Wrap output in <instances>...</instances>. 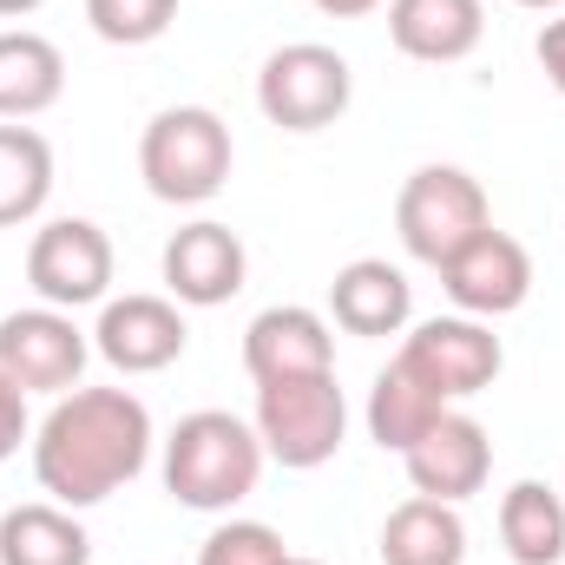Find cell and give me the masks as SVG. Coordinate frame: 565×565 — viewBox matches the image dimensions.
<instances>
[{"instance_id":"5b68a950","label":"cell","mask_w":565,"mask_h":565,"mask_svg":"<svg viewBox=\"0 0 565 565\" xmlns=\"http://www.w3.org/2000/svg\"><path fill=\"white\" fill-rule=\"evenodd\" d=\"M257 440L264 454L309 473L322 460H335L342 434H349V402L335 388V369L329 375H289V382H264L257 388Z\"/></svg>"},{"instance_id":"9c48e42d","label":"cell","mask_w":565,"mask_h":565,"mask_svg":"<svg viewBox=\"0 0 565 565\" xmlns=\"http://www.w3.org/2000/svg\"><path fill=\"white\" fill-rule=\"evenodd\" d=\"M0 369L26 388V395H73L86 375V335L73 322V309H13L0 316Z\"/></svg>"},{"instance_id":"7a4b0ae2","label":"cell","mask_w":565,"mask_h":565,"mask_svg":"<svg viewBox=\"0 0 565 565\" xmlns=\"http://www.w3.org/2000/svg\"><path fill=\"white\" fill-rule=\"evenodd\" d=\"M264 460L270 454L250 422H237L224 408H198L164 440V493L191 513H231L237 500L257 493Z\"/></svg>"},{"instance_id":"4316f807","label":"cell","mask_w":565,"mask_h":565,"mask_svg":"<svg viewBox=\"0 0 565 565\" xmlns=\"http://www.w3.org/2000/svg\"><path fill=\"white\" fill-rule=\"evenodd\" d=\"M316 7H322L329 20H362V13H375L382 0H316Z\"/></svg>"},{"instance_id":"d4e9b609","label":"cell","mask_w":565,"mask_h":565,"mask_svg":"<svg viewBox=\"0 0 565 565\" xmlns=\"http://www.w3.org/2000/svg\"><path fill=\"white\" fill-rule=\"evenodd\" d=\"M26 440V388L0 369V460H13Z\"/></svg>"},{"instance_id":"cb8c5ba5","label":"cell","mask_w":565,"mask_h":565,"mask_svg":"<svg viewBox=\"0 0 565 565\" xmlns=\"http://www.w3.org/2000/svg\"><path fill=\"white\" fill-rule=\"evenodd\" d=\"M282 559H289V546L264 520H231L198 546V565H282Z\"/></svg>"},{"instance_id":"4fadbf2b","label":"cell","mask_w":565,"mask_h":565,"mask_svg":"<svg viewBox=\"0 0 565 565\" xmlns=\"http://www.w3.org/2000/svg\"><path fill=\"white\" fill-rule=\"evenodd\" d=\"M244 277H250V257H244V237L231 224L198 217V224L171 231V244H164V289L178 302L217 309V302H231L244 289Z\"/></svg>"},{"instance_id":"9a60e30c","label":"cell","mask_w":565,"mask_h":565,"mask_svg":"<svg viewBox=\"0 0 565 565\" xmlns=\"http://www.w3.org/2000/svg\"><path fill=\"white\" fill-rule=\"evenodd\" d=\"M329 316L349 335H402L408 316H415V282L388 257H355L329 282Z\"/></svg>"},{"instance_id":"f1b7e54d","label":"cell","mask_w":565,"mask_h":565,"mask_svg":"<svg viewBox=\"0 0 565 565\" xmlns=\"http://www.w3.org/2000/svg\"><path fill=\"white\" fill-rule=\"evenodd\" d=\"M513 7H533V13H553V7H565V0H513Z\"/></svg>"},{"instance_id":"44dd1931","label":"cell","mask_w":565,"mask_h":565,"mask_svg":"<svg viewBox=\"0 0 565 565\" xmlns=\"http://www.w3.org/2000/svg\"><path fill=\"white\" fill-rule=\"evenodd\" d=\"M53 198V145L40 139L33 126L7 119L0 126V231L33 224Z\"/></svg>"},{"instance_id":"83f0119b","label":"cell","mask_w":565,"mask_h":565,"mask_svg":"<svg viewBox=\"0 0 565 565\" xmlns=\"http://www.w3.org/2000/svg\"><path fill=\"white\" fill-rule=\"evenodd\" d=\"M33 7H46V0H0V20H20V13H33Z\"/></svg>"},{"instance_id":"3957f363","label":"cell","mask_w":565,"mask_h":565,"mask_svg":"<svg viewBox=\"0 0 565 565\" xmlns=\"http://www.w3.org/2000/svg\"><path fill=\"white\" fill-rule=\"evenodd\" d=\"M231 126L211 106H164L139 139V178L158 204H211L231 178Z\"/></svg>"},{"instance_id":"30bf717a","label":"cell","mask_w":565,"mask_h":565,"mask_svg":"<svg viewBox=\"0 0 565 565\" xmlns=\"http://www.w3.org/2000/svg\"><path fill=\"white\" fill-rule=\"evenodd\" d=\"M440 282H447V296H454V309L460 316H513L526 296H533V257H526V244L520 237H507V231H480V237H467L447 264H440Z\"/></svg>"},{"instance_id":"ffe728a7","label":"cell","mask_w":565,"mask_h":565,"mask_svg":"<svg viewBox=\"0 0 565 565\" xmlns=\"http://www.w3.org/2000/svg\"><path fill=\"white\" fill-rule=\"evenodd\" d=\"M500 546L513 565H559L565 559V500L546 480H513L500 500Z\"/></svg>"},{"instance_id":"52a82bcc","label":"cell","mask_w":565,"mask_h":565,"mask_svg":"<svg viewBox=\"0 0 565 565\" xmlns=\"http://www.w3.org/2000/svg\"><path fill=\"white\" fill-rule=\"evenodd\" d=\"M349 99H355V73L322 40L277 46L264 60V73H257V106L282 132H322V126H335L349 113Z\"/></svg>"},{"instance_id":"8992f818","label":"cell","mask_w":565,"mask_h":565,"mask_svg":"<svg viewBox=\"0 0 565 565\" xmlns=\"http://www.w3.org/2000/svg\"><path fill=\"white\" fill-rule=\"evenodd\" d=\"M388 362H395L402 375H415L440 408H454V402L487 395V388L500 382L507 349H500V335H493L480 316H434V322H422Z\"/></svg>"},{"instance_id":"8fae6325","label":"cell","mask_w":565,"mask_h":565,"mask_svg":"<svg viewBox=\"0 0 565 565\" xmlns=\"http://www.w3.org/2000/svg\"><path fill=\"white\" fill-rule=\"evenodd\" d=\"M191 329L178 316L171 296H119L99 309V329H93V349L119 369V375H158L184 355Z\"/></svg>"},{"instance_id":"484cf974","label":"cell","mask_w":565,"mask_h":565,"mask_svg":"<svg viewBox=\"0 0 565 565\" xmlns=\"http://www.w3.org/2000/svg\"><path fill=\"white\" fill-rule=\"evenodd\" d=\"M540 66H546V79H553V93H565V20H546L540 26Z\"/></svg>"},{"instance_id":"7c38bea8","label":"cell","mask_w":565,"mask_h":565,"mask_svg":"<svg viewBox=\"0 0 565 565\" xmlns=\"http://www.w3.org/2000/svg\"><path fill=\"white\" fill-rule=\"evenodd\" d=\"M402 467H408L415 493L460 507L467 493L487 487V473H493V440H487V427L473 422V415H454V408H447L440 422L422 427V440L402 454Z\"/></svg>"},{"instance_id":"7402d4cb","label":"cell","mask_w":565,"mask_h":565,"mask_svg":"<svg viewBox=\"0 0 565 565\" xmlns=\"http://www.w3.org/2000/svg\"><path fill=\"white\" fill-rule=\"evenodd\" d=\"M440 415H447V408L427 395L415 375H402L395 362H388V369L375 375V388H369V434H375L388 454H408V447L422 440V427L440 422Z\"/></svg>"},{"instance_id":"6da1fadb","label":"cell","mask_w":565,"mask_h":565,"mask_svg":"<svg viewBox=\"0 0 565 565\" xmlns=\"http://www.w3.org/2000/svg\"><path fill=\"white\" fill-rule=\"evenodd\" d=\"M151 460V415L126 388H73L33 434V480L60 507H99Z\"/></svg>"},{"instance_id":"277c9868","label":"cell","mask_w":565,"mask_h":565,"mask_svg":"<svg viewBox=\"0 0 565 565\" xmlns=\"http://www.w3.org/2000/svg\"><path fill=\"white\" fill-rule=\"evenodd\" d=\"M493 224V211H487V191H480V178L473 171H460V164H422V171H408V184H402V198H395V231H402V250L427 264V270H440L467 237H480Z\"/></svg>"},{"instance_id":"f546056e","label":"cell","mask_w":565,"mask_h":565,"mask_svg":"<svg viewBox=\"0 0 565 565\" xmlns=\"http://www.w3.org/2000/svg\"><path fill=\"white\" fill-rule=\"evenodd\" d=\"M282 565H322V559H296V553H289V559H282Z\"/></svg>"},{"instance_id":"5bb4252c","label":"cell","mask_w":565,"mask_h":565,"mask_svg":"<svg viewBox=\"0 0 565 565\" xmlns=\"http://www.w3.org/2000/svg\"><path fill=\"white\" fill-rule=\"evenodd\" d=\"M244 369L250 382H289V375H329L335 369V335L316 309L302 302H277L244 329Z\"/></svg>"},{"instance_id":"ac0fdd59","label":"cell","mask_w":565,"mask_h":565,"mask_svg":"<svg viewBox=\"0 0 565 565\" xmlns=\"http://www.w3.org/2000/svg\"><path fill=\"white\" fill-rule=\"evenodd\" d=\"M467 559V520L447 500H402L382 520V565H460Z\"/></svg>"},{"instance_id":"ba28073f","label":"cell","mask_w":565,"mask_h":565,"mask_svg":"<svg viewBox=\"0 0 565 565\" xmlns=\"http://www.w3.org/2000/svg\"><path fill=\"white\" fill-rule=\"evenodd\" d=\"M26 282L53 309H86L106 302L113 289V237L93 217H53L26 244Z\"/></svg>"},{"instance_id":"2e32d148","label":"cell","mask_w":565,"mask_h":565,"mask_svg":"<svg viewBox=\"0 0 565 565\" xmlns=\"http://www.w3.org/2000/svg\"><path fill=\"white\" fill-rule=\"evenodd\" d=\"M487 7L480 0H388V40L422 60V66H454L480 46Z\"/></svg>"},{"instance_id":"603a6c76","label":"cell","mask_w":565,"mask_h":565,"mask_svg":"<svg viewBox=\"0 0 565 565\" xmlns=\"http://www.w3.org/2000/svg\"><path fill=\"white\" fill-rule=\"evenodd\" d=\"M86 20L106 46H151L178 20V0H86Z\"/></svg>"},{"instance_id":"e0dca14e","label":"cell","mask_w":565,"mask_h":565,"mask_svg":"<svg viewBox=\"0 0 565 565\" xmlns=\"http://www.w3.org/2000/svg\"><path fill=\"white\" fill-rule=\"evenodd\" d=\"M66 93V60L46 33H26V26H7L0 33V119H40L53 113Z\"/></svg>"},{"instance_id":"d6986e66","label":"cell","mask_w":565,"mask_h":565,"mask_svg":"<svg viewBox=\"0 0 565 565\" xmlns=\"http://www.w3.org/2000/svg\"><path fill=\"white\" fill-rule=\"evenodd\" d=\"M0 565H93V540L60 500H26L0 520Z\"/></svg>"}]
</instances>
